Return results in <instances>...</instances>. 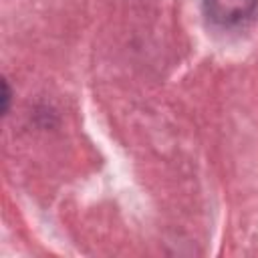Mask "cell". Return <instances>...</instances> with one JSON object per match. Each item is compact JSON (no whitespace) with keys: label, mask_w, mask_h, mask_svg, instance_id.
Returning <instances> with one entry per match:
<instances>
[{"label":"cell","mask_w":258,"mask_h":258,"mask_svg":"<svg viewBox=\"0 0 258 258\" xmlns=\"http://www.w3.org/2000/svg\"><path fill=\"white\" fill-rule=\"evenodd\" d=\"M2 87H4V97H2V99H4V111H6V109H8V99H10V93H8V85H6V83H2Z\"/></svg>","instance_id":"2"},{"label":"cell","mask_w":258,"mask_h":258,"mask_svg":"<svg viewBox=\"0 0 258 258\" xmlns=\"http://www.w3.org/2000/svg\"><path fill=\"white\" fill-rule=\"evenodd\" d=\"M256 6L258 0H204L206 16L220 26H232L246 20Z\"/></svg>","instance_id":"1"}]
</instances>
